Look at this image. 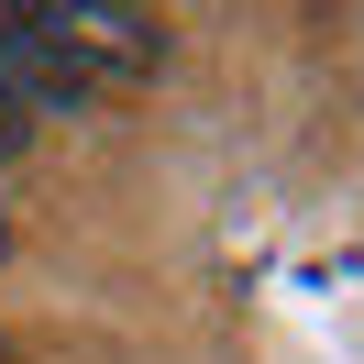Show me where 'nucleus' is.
I'll return each instance as SVG.
<instances>
[{"instance_id":"1","label":"nucleus","mask_w":364,"mask_h":364,"mask_svg":"<svg viewBox=\"0 0 364 364\" xmlns=\"http://www.w3.org/2000/svg\"><path fill=\"white\" fill-rule=\"evenodd\" d=\"M0 364H11V331H0Z\"/></svg>"},{"instance_id":"2","label":"nucleus","mask_w":364,"mask_h":364,"mask_svg":"<svg viewBox=\"0 0 364 364\" xmlns=\"http://www.w3.org/2000/svg\"><path fill=\"white\" fill-rule=\"evenodd\" d=\"M0 254H11V232H0Z\"/></svg>"}]
</instances>
